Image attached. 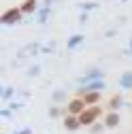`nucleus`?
Instances as JSON below:
<instances>
[{
  "label": "nucleus",
  "mask_w": 132,
  "mask_h": 134,
  "mask_svg": "<svg viewBox=\"0 0 132 134\" xmlns=\"http://www.w3.org/2000/svg\"><path fill=\"white\" fill-rule=\"evenodd\" d=\"M100 113L98 109H92V111H83L81 113V124H90V121H94V117Z\"/></svg>",
  "instance_id": "f257e3e1"
},
{
  "label": "nucleus",
  "mask_w": 132,
  "mask_h": 134,
  "mask_svg": "<svg viewBox=\"0 0 132 134\" xmlns=\"http://www.w3.org/2000/svg\"><path fill=\"white\" fill-rule=\"evenodd\" d=\"M81 107H83V102H81V100H75V102H70V111H73V113H79Z\"/></svg>",
  "instance_id": "f03ea898"
},
{
  "label": "nucleus",
  "mask_w": 132,
  "mask_h": 134,
  "mask_svg": "<svg viewBox=\"0 0 132 134\" xmlns=\"http://www.w3.org/2000/svg\"><path fill=\"white\" fill-rule=\"evenodd\" d=\"M15 15H17V11H9L7 15H2V21H4V19H7V21H9V19H13Z\"/></svg>",
  "instance_id": "7ed1b4c3"
},
{
  "label": "nucleus",
  "mask_w": 132,
  "mask_h": 134,
  "mask_svg": "<svg viewBox=\"0 0 132 134\" xmlns=\"http://www.w3.org/2000/svg\"><path fill=\"white\" fill-rule=\"evenodd\" d=\"M117 124V115H109V126H115Z\"/></svg>",
  "instance_id": "20e7f679"
},
{
  "label": "nucleus",
  "mask_w": 132,
  "mask_h": 134,
  "mask_svg": "<svg viewBox=\"0 0 132 134\" xmlns=\"http://www.w3.org/2000/svg\"><path fill=\"white\" fill-rule=\"evenodd\" d=\"M32 7H34V0H30V2H28V4H26V7H24V11H30V9H32Z\"/></svg>",
  "instance_id": "423d86ee"
},
{
  "label": "nucleus",
  "mask_w": 132,
  "mask_h": 134,
  "mask_svg": "<svg viewBox=\"0 0 132 134\" xmlns=\"http://www.w3.org/2000/svg\"><path fill=\"white\" fill-rule=\"evenodd\" d=\"M96 100H98V96H96V94H92V96H87V98H85V102H92V104H94Z\"/></svg>",
  "instance_id": "39448f33"
}]
</instances>
